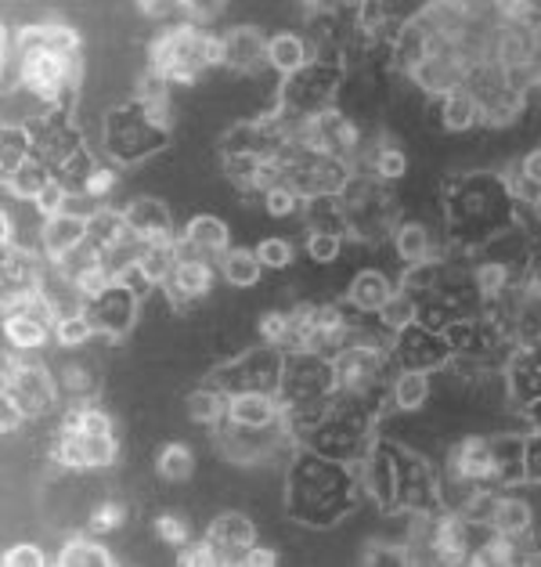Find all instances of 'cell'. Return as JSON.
<instances>
[{
    "label": "cell",
    "mask_w": 541,
    "mask_h": 567,
    "mask_svg": "<svg viewBox=\"0 0 541 567\" xmlns=\"http://www.w3.org/2000/svg\"><path fill=\"white\" fill-rule=\"evenodd\" d=\"M365 503L357 470L322 452L303 449L285 466L282 514L311 532H332Z\"/></svg>",
    "instance_id": "cell-1"
},
{
    "label": "cell",
    "mask_w": 541,
    "mask_h": 567,
    "mask_svg": "<svg viewBox=\"0 0 541 567\" xmlns=\"http://www.w3.org/2000/svg\"><path fill=\"white\" fill-rule=\"evenodd\" d=\"M174 131L159 123L137 99H123L102 113V127L94 137V148L105 163H113L123 174H134L156 163L170 148Z\"/></svg>",
    "instance_id": "cell-2"
},
{
    "label": "cell",
    "mask_w": 541,
    "mask_h": 567,
    "mask_svg": "<svg viewBox=\"0 0 541 567\" xmlns=\"http://www.w3.org/2000/svg\"><path fill=\"white\" fill-rule=\"evenodd\" d=\"M394 358L386 343H368V340H346V348L332 354V377H336V394L340 398H357L386 412V391L394 380Z\"/></svg>",
    "instance_id": "cell-3"
},
{
    "label": "cell",
    "mask_w": 541,
    "mask_h": 567,
    "mask_svg": "<svg viewBox=\"0 0 541 567\" xmlns=\"http://www.w3.org/2000/svg\"><path fill=\"white\" fill-rule=\"evenodd\" d=\"M0 386L11 401H19V409L37 423H44L51 416H62L65 398L59 377H54V365L44 362L40 354H15L4 348V372H0Z\"/></svg>",
    "instance_id": "cell-4"
},
{
    "label": "cell",
    "mask_w": 541,
    "mask_h": 567,
    "mask_svg": "<svg viewBox=\"0 0 541 567\" xmlns=\"http://www.w3.org/2000/svg\"><path fill=\"white\" fill-rule=\"evenodd\" d=\"M336 398V377H332V358L318 351H285L279 401L282 412H308L322 409Z\"/></svg>",
    "instance_id": "cell-5"
},
{
    "label": "cell",
    "mask_w": 541,
    "mask_h": 567,
    "mask_svg": "<svg viewBox=\"0 0 541 567\" xmlns=\"http://www.w3.org/2000/svg\"><path fill=\"white\" fill-rule=\"evenodd\" d=\"M394 254V265L405 271L415 265H429L448 254V231H444L440 217H419V214H405L394 225L391 239H386Z\"/></svg>",
    "instance_id": "cell-6"
},
{
    "label": "cell",
    "mask_w": 541,
    "mask_h": 567,
    "mask_svg": "<svg viewBox=\"0 0 541 567\" xmlns=\"http://www.w3.org/2000/svg\"><path fill=\"white\" fill-rule=\"evenodd\" d=\"M83 311H87L94 329H98V340H105L108 348L127 343L137 333V326H142V297L123 282H113L102 297L87 300Z\"/></svg>",
    "instance_id": "cell-7"
},
{
    "label": "cell",
    "mask_w": 541,
    "mask_h": 567,
    "mask_svg": "<svg viewBox=\"0 0 541 567\" xmlns=\"http://www.w3.org/2000/svg\"><path fill=\"white\" fill-rule=\"evenodd\" d=\"M123 217H127L134 239L142 246H170L180 235L174 206L163 196H156V192H134V196L123 203Z\"/></svg>",
    "instance_id": "cell-8"
},
{
    "label": "cell",
    "mask_w": 541,
    "mask_h": 567,
    "mask_svg": "<svg viewBox=\"0 0 541 567\" xmlns=\"http://www.w3.org/2000/svg\"><path fill=\"white\" fill-rule=\"evenodd\" d=\"M268 37L260 22L225 25V76L249 80L268 69Z\"/></svg>",
    "instance_id": "cell-9"
},
{
    "label": "cell",
    "mask_w": 541,
    "mask_h": 567,
    "mask_svg": "<svg viewBox=\"0 0 541 567\" xmlns=\"http://www.w3.org/2000/svg\"><path fill=\"white\" fill-rule=\"evenodd\" d=\"M202 538L217 549L220 567H235L239 557L260 543V524L246 514V509H217V514L202 524Z\"/></svg>",
    "instance_id": "cell-10"
},
{
    "label": "cell",
    "mask_w": 541,
    "mask_h": 567,
    "mask_svg": "<svg viewBox=\"0 0 541 567\" xmlns=\"http://www.w3.org/2000/svg\"><path fill=\"white\" fill-rule=\"evenodd\" d=\"M231 246H235L231 220L214 214V210L185 217V225H180V235H177V257L180 260H191V257L220 260L231 250Z\"/></svg>",
    "instance_id": "cell-11"
},
{
    "label": "cell",
    "mask_w": 541,
    "mask_h": 567,
    "mask_svg": "<svg viewBox=\"0 0 541 567\" xmlns=\"http://www.w3.org/2000/svg\"><path fill=\"white\" fill-rule=\"evenodd\" d=\"M391 358L397 369H426V372H437L451 362V348L444 333L437 329H429L423 322H415L408 329H400V333L391 340Z\"/></svg>",
    "instance_id": "cell-12"
},
{
    "label": "cell",
    "mask_w": 541,
    "mask_h": 567,
    "mask_svg": "<svg viewBox=\"0 0 541 567\" xmlns=\"http://www.w3.org/2000/svg\"><path fill=\"white\" fill-rule=\"evenodd\" d=\"M488 528L498 535H509L517 543H531L538 538V506L531 503V488H498L491 495Z\"/></svg>",
    "instance_id": "cell-13"
},
{
    "label": "cell",
    "mask_w": 541,
    "mask_h": 567,
    "mask_svg": "<svg viewBox=\"0 0 541 567\" xmlns=\"http://www.w3.org/2000/svg\"><path fill=\"white\" fill-rule=\"evenodd\" d=\"M220 279V268L217 260H202V257H191V260H177V271L174 279L163 286V293L174 300L177 315H188L202 308L206 300L214 297Z\"/></svg>",
    "instance_id": "cell-14"
},
{
    "label": "cell",
    "mask_w": 541,
    "mask_h": 567,
    "mask_svg": "<svg viewBox=\"0 0 541 567\" xmlns=\"http://www.w3.org/2000/svg\"><path fill=\"white\" fill-rule=\"evenodd\" d=\"M51 365H54V377H59L65 405H87V401H98L108 391V377L87 351H76V354L62 351L59 362H51Z\"/></svg>",
    "instance_id": "cell-15"
},
{
    "label": "cell",
    "mask_w": 541,
    "mask_h": 567,
    "mask_svg": "<svg viewBox=\"0 0 541 567\" xmlns=\"http://www.w3.org/2000/svg\"><path fill=\"white\" fill-rule=\"evenodd\" d=\"M397 286H400V275L386 271L379 265H361L351 271V279H346L343 303H351L361 315H379L383 303L397 293Z\"/></svg>",
    "instance_id": "cell-16"
},
{
    "label": "cell",
    "mask_w": 541,
    "mask_h": 567,
    "mask_svg": "<svg viewBox=\"0 0 541 567\" xmlns=\"http://www.w3.org/2000/svg\"><path fill=\"white\" fill-rule=\"evenodd\" d=\"M426 120L434 123L440 134L448 137H466V134H477L480 131V102L477 94L469 87H459L451 94H444V99H434L426 105Z\"/></svg>",
    "instance_id": "cell-17"
},
{
    "label": "cell",
    "mask_w": 541,
    "mask_h": 567,
    "mask_svg": "<svg viewBox=\"0 0 541 567\" xmlns=\"http://www.w3.org/2000/svg\"><path fill=\"white\" fill-rule=\"evenodd\" d=\"M225 423L246 426V431H268L282 423V401L271 391H235L228 394Z\"/></svg>",
    "instance_id": "cell-18"
},
{
    "label": "cell",
    "mask_w": 541,
    "mask_h": 567,
    "mask_svg": "<svg viewBox=\"0 0 541 567\" xmlns=\"http://www.w3.org/2000/svg\"><path fill=\"white\" fill-rule=\"evenodd\" d=\"M434 398H437V372L397 369L391 391H386V412H426L434 405Z\"/></svg>",
    "instance_id": "cell-19"
},
{
    "label": "cell",
    "mask_w": 541,
    "mask_h": 567,
    "mask_svg": "<svg viewBox=\"0 0 541 567\" xmlns=\"http://www.w3.org/2000/svg\"><path fill=\"white\" fill-rule=\"evenodd\" d=\"M91 239V231H87V217H80V214H59V217H51L40 225L37 231V250L44 254L51 265H62V260L80 250L83 243Z\"/></svg>",
    "instance_id": "cell-20"
},
{
    "label": "cell",
    "mask_w": 541,
    "mask_h": 567,
    "mask_svg": "<svg viewBox=\"0 0 541 567\" xmlns=\"http://www.w3.org/2000/svg\"><path fill=\"white\" fill-rule=\"evenodd\" d=\"M113 564H119V557L108 546V538L91 535L87 528L65 532L62 543L54 546V567H113Z\"/></svg>",
    "instance_id": "cell-21"
},
{
    "label": "cell",
    "mask_w": 541,
    "mask_h": 567,
    "mask_svg": "<svg viewBox=\"0 0 541 567\" xmlns=\"http://www.w3.org/2000/svg\"><path fill=\"white\" fill-rule=\"evenodd\" d=\"M314 40L303 30H274L268 37V69L279 80L296 76L300 69H308L314 62Z\"/></svg>",
    "instance_id": "cell-22"
},
{
    "label": "cell",
    "mask_w": 541,
    "mask_h": 567,
    "mask_svg": "<svg viewBox=\"0 0 541 567\" xmlns=\"http://www.w3.org/2000/svg\"><path fill=\"white\" fill-rule=\"evenodd\" d=\"M199 474V455L188 441H163L152 452V477L170 488H185Z\"/></svg>",
    "instance_id": "cell-23"
},
{
    "label": "cell",
    "mask_w": 541,
    "mask_h": 567,
    "mask_svg": "<svg viewBox=\"0 0 541 567\" xmlns=\"http://www.w3.org/2000/svg\"><path fill=\"white\" fill-rule=\"evenodd\" d=\"M217 268H220L225 286L235 289V293H257V289L263 286V275H268L253 246H239V243L217 260Z\"/></svg>",
    "instance_id": "cell-24"
},
{
    "label": "cell",
    "mask_w": 541,
    "mask_h": 567,
    "mask_svg": "<svg viewBox=\"0 0 541 567\" xmlns=\"http://www.w3.org/2000/svg\"><path fill=\"white\" fill-rule=\"evenodd\" d=\"M54 340V326L48 318L22 315V318H4V348L15 354H44Z\"/></svg>",
    "instance_id": "cell-25"
},
{
    "label": "cell",
    "mask_w": 541,
    "mask_h": 567,
    "mask_svg": "<svg viewBox=\"0 0 541 567\" xmlns=\"http://www.w3.org/2000/svg\"><path fill=\"white\" fill-rule=\"evenodd\" d=\"M225 412H228V394L214 383L202 380L199 386H191L185 394V420L191 426H202V431L214 434L217 426L225 423Z\"/></svg>",
    "instance_id": "cell-26"
},
{
    "label": "cell",
    "mask_w": 541,
    "mask_h": 567,
    "mask_svg": "<svg viewBox=\"0 0 541 567\" xmlns=\"http://www.w3.org/2000/svg\"><path fill=\"white\" fill-rule=\"evenodd\" d=\"M51 177H54V171L40 156L22 159L15 171L4 174V199L8 203H37V196L48 188Z\"/></svg>",
    "instance_id": "cell-27"
},
{
    "label": "cell",
    "mask_w": 541,
    "mask_h": 567,
    "mask_svg": "<svg viewBox=\"0 0 541 567\" xmlns=\"http://www.w3.org/2000/svg\"><path fill=\"white\" fill-rule=\"evenodd\" d=\"M351 254V239L343 231H303L300 235V260L308 268H336Z\"/></svg>",
    "instance_id": "cell-28"
},
{
    "label": "cell",
    "mask_w": 541,
    "mask_h": 567,
    "mask_svg": "<svg viewBox=\"0 0 541 567\" xmlns=\"http://www.w3.org/2000/svg\"><path fill=\"white\" fill-rule=\"evenodd\" d=\"M87 231H91V243L98 246L102 254H113L119 250L123 243L134 239V231L127 225V217H123V206H98L91 217H87Z\"/></svg>",
    "instance_id": "cell-29"
},
{
    "label": "cell",
    "mask_w": 541,
    "mask_h": 567,
    "mask_svg": "<svg viewBox=\"0 0 541 567\" xmlns=\"http://www.w3.org/2000/svg\"><path fill=\"white\" fill-rule=\"evenodd\" d=\"M152 532V543L163 546L166 553H177L180 546H188L196 538V524L185 514V509H174V506H163L156 509V517L148 524Z\"/></svg>",
    "instance_id": "cell-30"
},
{
    "label": "cell",
    "mask_w": 541,
    "mask_h": 567,
    "mask_svg": "<svg viewBox=\"0 0 541 567\" xmlns=\"http://www.w3.org/2000/svg\"><path fill=\"white\" fill-rule=\"evenodd\" d=\"M127 524H131V506L127 499H119V495H102V499H94L87 514H83V528L102 538L119 535Z\"/></svg>",
    "instance_id": "cell-31"
},
{
    "label": "cell",
    "mask_w": 541,
    "mask_h": 567,
    "mask_svg": "<svg viewBox=\"0 0 541 567\" xmlns=\"http://www.w3.org/2000/svg\"><path fill=\"white\" fill-rule=\"evenodd\" d=\"M33 156V131L25 120H4V127H0V174L15 171L22 159Z\"/></svg>",
    "instance_id": "cell-32"
},
{
    "label": "cell",
    "mask_w": 541,
    "mask_h": 567,
    "mask_svg": "<svg viewBox=\"0 0 541 567\" xmlns=\"http://www.w3.org/2000/svg\"><path fill=\"white\" fill-rule=\"evenodd\" d=\"M98 340V329L87 318V311H76V315H62L59 322H54V348L59 351H87L91 343Z\"/></svg>",
    "instance_id": "cell-33"
},
{
    "label": "cell",
    "mask_w": 541,
    "mask_h": 567,
    "mask_svg": "<svg viewBox=\"0 0 541 567\" xmlns=\"http://www.w3.org/2000/svg\"><path fill=\"white\" fill-rule=\"evenodd\" d=\"M257 257L263 271H293L300 265V243L289 239V235H263V239H257Z\"/></svg>",
    "instance_id": "cell-34"
},
{
    "label": "cell",
    "mask_w": 541,
    "mask_h": 567,
    "mask_svg": "<svg viewBox=\"0 0 541 567\" xmlns=\"http://www.w3.org/2000/svg\"><path fill=\"white\" fill-rule=\"evenodd\" d=\"M376 318H379V326L386 329V333L397 337L400 329H408V326L419 322V297H415L412 289L397 286V293L383 303V311Z\"/></svg>",
    "instance_id": "cell-35"
},
{
    "label": "cell",
    "mask_w": 541,
    "mask_h": 567,
    "mask_svg": "<svg viewBox=\"0 0 541 567\" xmlns=\"http://www.w3.org/2000/svg\"><path fill=\"white\" fill-rule=\"evenodd\" d=\"M123 437L119 434H98L83 441V455H87V474H113L123 463Z\"/></svg>",
    "instance_id": "cell-36"
},
{
    "label": "cell",
    "mask_w": 541,
    "mask_h": 567,
    "mask_svg": "<svg viewBox=\"0 0 541 567\" xmlns=\"http://www.w3.org/2000/svg\"><path fill=\"white\" fill-rule=\"evenodd\" d=\"M177 260H180L177 257V243H170V246H145L142 257H137V268H142V275L152 286L163 289L166 282L174 279Z\"/></svg>",
    "instance_id": "cell-37"
},
{
    "label": "cell",
    "mask_w": 541,
    "mask_h": 567,
    "mask_svg": "<svg viewBox=\"0 0 541 567\" xmlns=\"http://www.w3.org/2000/svg\"><path fill=\"white\" fill-rule=\"evenodd\" d=\"M303 206H308V199H303L289 182L274 185L271 192H263L260 196V210L271 220H296V217L303 220Z\"/></svg>",
    "instance_id": "cell-38"
},
{
    "label": "cell",
    "mask_w": 541,
    "mask_h": 567,
    "mask_svg": "<svg viewBox=\"0 0 541 567\" xmlns=\"http://www.w3.org/2000/svg\"><path fill=\"white\" fill-rule=\"evenodd\" d=\"M0 564L4 567H48L54 564V553H48L37 538H15L0 553Z\"/></svg>",
    "instance_id": "cell-39"
},
{
    "label": "cell",
    "mask_w": 541,
    "mask_h": 567,
    "mask_svg": "<svg viewBox=\"0 0 541 567\" xmlns=\"http://www.w3.org/2000/svg\"><path fill=\"white\" fill-rule=\"evenodd\" d=\"M119 185H123V171L102 159L98 171L87 177V188H83V196H87L91 203H98V206H113V196L119 192Z\"/></svg>",
    "instance_id": "cell-40"
},
{
    "label": "cell",
    "mask_w": 541,
    "mask_h": 567,
    "mask_svg": "<svg viewBox=\"0 0 541 567\" xmlns=\"http://www.w3.org/2000/svg\"><path fill=\"white\" fill-rule=\"evenodd\" d=\"M69 279L76 282V289H80V297H83V300H94V297H102L105 289L116 282V275H113V268L105 265V260H94V265H87L83 271L69 275Z\"/></svg>",
    "instance_id": "cell-41"
},
{
    "label": "cell",
    "mask_w": 541,
    "mask_h": 567,
    "mask_svg": "<svg viewBox=\"0 0 541 567\" xmlns=\"http://www.w3.org/2000/svg\"><path fill=\"white\" fill-rule=\"evenodd\" d=\"M69 203H73V192L65 188L62 177H51L48 188L40 192L33 206H37V214H40V217L51 220V217H59V214H69Z\"/></svg>",
    "instance_id": "cell-42"
},
{
    "label": "cell",
    "mask_w": 541,
    "mask_h": 567,
    "mask_svg": "<svg viewBox=\"0 0 541 567\" xmlns=\"http://www.w3.org/2000/svg\"><path fill=\"white\" fill-rule=\"evenodd\" d=\"M174 560H177L180 567H220L217 549H214L210 543H206L202 535L191 538L188 546H180V549L174 553Z\"/></svg>",
    "instance_id": "cell-43"
},
{
    "label": "cell",
    "mask_w": 541,
    "mask_h": 567,
    "mask_svg": "<svg viewBox=\"0 0 541 567\" xmlns=\"http://www.w3.org/2000/svg\"><path fill=\"white\" fill-rule=\"evenodd\" d=\"M33 426V420L19 409V401H11L8 394H0V431L4 437H19Z\"/></svg>",
    "instance_id": "cell-44"
},
{
    "label": "cell",
    "mask_w": 541,
    "mask_h": 567,
    "mask_svg": "<svg viewBox=\"0 0 541 567\" xmlns=\"http://www.w3.org/2000/svg\"><path fill=\"white\" fill-rule=\"evenodd\" d=\"M523 477H527V488H541V431H527V441H523Z\"/></svg>",
    "instance_id": "cell-45"
},
{
    "label": "cell",
    "mask_w": 541,
    "mask_h": 567,
    "mask_svg": "<svg viewBox=\"0 0 541 567\" xmlns=\"http://www.w3.org/2000/svg\"><path fill=\"white\" fill-rule=\"evenodd\" d=\"M282 564V553H279V546H268V543H257V546H249L242 557H239V564L235 567H279Z\"/></svg>",
    "instance_id": "cell-46"
},
{
    "label": "cell",
    "mask_w": 541,
    "mask_h": 567,
    "mask_svg": "<svg viewBox=\"0 0 541 567\" xmlns=\"http://www.w3.org/2000/svg\"><path fill=\"white\" fill-rule=\"evenodd\" d=\"M517 220H520V225H523L527 231H531V239H534V243H541V196L520 203V206H517Z\"/></svg>",
    "instance_id": "cell-47"
},
{
    "label": "cell",
    "mask_w": 541,
    "mask_h": 567,
    "mask_svg": "<svg viewBox=\"0 0 541 567\" xmlns=\"http://www.w3.org/2000/svg\"><path fill=\"white\" fill-rule=\"evenodd\" d=\"M523 420H527V431H541V401H534L531 409H523Z\"/></svg>",
    "instance_id": "cell-48"
},
{
    "label": "cell",
    "mask_w": 541,
    "mask_h": 567,
    "mask_svg": "<svg viewBox=\"0 0 541 567\" xmlns=\"http://www.w3.org/2000/svg\"><path fill=\"white\" fill-rule=\"evenodd\" d=\"M527 279H534V282H541V243H534L531 265H527Z\"/></svg>",
    "instance_id": "cell-49"
}]
</instances>
